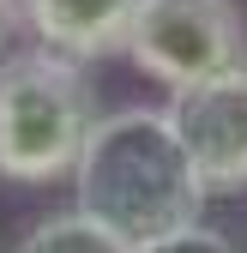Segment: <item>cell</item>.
Wrapping results in <instances>:
<instances>
[{
	"instance_id": "cell-5",
	"label": "cell",
	"mask_w": 247,
	"mask_h": 253,
	"mask_svg": "<svg viewBox=\"0 0 247 253\" xmlns=\"http://www.w3.org/2000/svg\"><path fill=\"white\" fill-rule=\"evenodd\" d=\"M18 12L37 48H54L79 67H90V60L127 54L139 0H18Z\"/></svg>"
},
{
	"instance_id": "cell-4",
	"label": "cell",
	"mask_w": 247,
	"mask_h": 253,
	"mask_svg": "<svg viewBox=\"0 0 247 253\" xmlns=\"http://www.w3.org/2000/svg\"><path fill=\"white\" fill-rule=\"evenodd\" d=\"M169 121L187 145L193 169L211 199H229L247 187V73L211 79L193 90H169Z\"/></svg>"
},
{
	"instance_id": "cell-8",
	"label": "cell",
	"mask_w": 247,
	"mask_h": 253,
	"mask_svg": "<svg viewBox=\"0 0 247 253\" xmlns=\"http://www.w3.org/2000/svg\"><path fill=\"white\" fill-rule=\"evenodd\" d=\"M24 30V12H18V0H0V54L12 48V37Z\"/></svg>"
},
{
	"instance_id": "cell-2",
	"label": "cell",
	"mask_w": 247,
	"mask_h": 253,
	"mask_svg": "<svg viewBox=\"0 0 247 253\" xmlns=\"http://www.w3.org/2000/svg\"><path fill=\"white\" fill-rule=\"evenodd\" d=\"M103 121L84 67L54 48L0 54V175L18 187H48L79 169L90 126Z\"/></svg>"
},
{
	"instance_id": "cell-3",
	"label": "cell",
	"mask_w": 247,
	"mask_h": 253,
	"mask_svg": "<svg viewBox=\"0 0 247 253\" xmlns=\"http://www.w3.org/2000/svg\"><path fill=\"white\" fill-rule=\"evenodd\" d=\"M127 60L163 90L247 73V18L235 0H139Z\"/></svg>"
},
{
	"instance_id": "cell-1",
	"label": "cell",
	"mask_w": 247,
	"mask_h": 253,
	"mask_svg": "<svg viewBox=\"0 0 247 253\" xmlns=\"http://www.w3.org/2000/svg\"><path fill=\"white\" fill-rule=\"evenodd\" d=\"M205 181L181 145L169 109L127 103L109 109L79 151L73 169V205L121 235L127 247H151L163 235H181L205 211Z\"/></svg>"
},
{
	"instance_id": "cell-6",
	"label": "cell",
	"mask_w": 247,
	"mask_h": 253,
	"mask_svg": "<svg viewBox=\"0 0 247 253\" xmlns=\"http://www.w3.org/2000/svg\"><path fill=\"white\" fill-rule=\"evenodd\" d=\"M12 253H133L121 235H109L103 223H90V217L73 205V211H48V217H37L24 235H18V247Z\"/></svg>"
},
{
	"instance_id": "cell-7",
	"label": "cell",
	"mask_w": 247,
	"mask_h": 253,
	"mask_svg": "<svg viewBox=\"0 0 247 253\" xmlns=\"http://www.w3.org/2000/svg\"><path fill=\"white\" fill-rule=\"evenodd\" d=\"M133 253H235V241L223 229H211V223H193V229H181V235H163V241H151V247H133Z\"/></svg>"
}]
</instances>
